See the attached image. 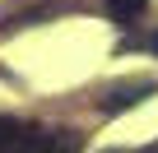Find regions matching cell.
Instances as JSON below:
<instances>
[{
	"label": "cell",
	"instance_id": "5",
	"mask_svg": "<svg viewBox=\"0 0 158 153\" xmlns=\"http://www.w3.org/2000/svg\"><path fill=\"white\" fill-rule=\"evenodd\" d=\"M149 51H153V56H158V33H153V37H149Z\"/></svg>",
	"mask_w": 158,
	"mask_h": 153
},
{
	"label": "cell",
	"instance_id": "4",
	"mask_svg": "<svg viewBox=\"0 0 158 153\" xmlns=\"http://www.w3.org/2000/svg\"><path fill=\"white\" fill-rule=\"evenodd\" d=\"M107 5V14L116 19V23H135L144 10H149V0H102Z\"/></svg>",
	"mask_w": 158,
	"mask_h": 153
},
{
	"label": "cell",
	"instance_id": "2",
	"mask_svg": "<svg viewBox=\"0 0 158 153\" xmlns=\"http://www.w3.org/2000/svg\"><path fill=\"white\" fill-rule=\"evenodd\" d=\"M28 153H84V135L79 130H37Z\"/></svg>",
	"mask_w": 158,
	"mask_h": 153
},
{
	"label": "cell",
	"instance_id": "3",
	"mask_svg": "<svg viewBox=\"0 0 158 153\" xmlns=\"http://www.w3.org/2000/svg\"><path fill=\"white\" fill-rule=\"evenodd\" d=\"M33 125L14 121V116H0V153H28L33 148Z\"/></svg>",
	"mask_w": 158,
	"mask_h": 153
},
{
	"label": "cell",
	"instance_id": "1",
	"mask_svg": "<svg viewBox=\"0 0 158 153\" xmlns=\"http://www.w3.org/2000/svg\"><path fill=\"white\" fill-rule=\"evenodd\" d=\"M149 93H158V79H135V84H116V88H107L102 93V111L107 116H116V111H126V107H135L139 98H149Z\"/></svg>",
	"mask_w": 158,
	"mask_h": 153
}]
</instances>
